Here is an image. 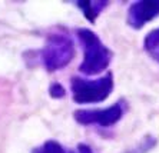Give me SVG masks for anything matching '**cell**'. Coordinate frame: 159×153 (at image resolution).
Listing matches in <instances>:
<instances>
[{"instance_id": "1", "label": "cell", "mask_w": 159, "mask_h": 153, "mask_svg": "<svg viewBox=\"0 0 159 153\" xmlns=\"http://www.w3.org/2000/svg\"><path fill=\"white\" fill-rule=\"evenodd\" d=\"M78 36L83 45L85 59L80 64V72L85 75H98L109 64L112 53L103 46L96 34L88 29L78 30Z\"/></svg>"}, {"instance_id": "2", "label": "cell", "mask_w": 159, "mask_h": 153, "mask_svg": "<svg viewBox=\"0 0 159 153\" xmlns=\"http://www.w3.org/2000/svg\"><path fill=\"white\" fill-rule=\"evenodd\" d=\"M70 87L72 96L76 103H98V102L105 100L111 94L113 80H112L111 73L96 80L73 77Z\"/></svg>"}, {"instance_id": "3", "label": "cell", "mask_w": 159, "mask_h": 153, "mask_svg": "<svg viewBox=\"0 0 159 153\" xmlns=\"http://www.w3.org/2000/svg\"><path fill=\"white\" fill-rule=\"evenodd\" d=\"M73 57V43L63 34H52L42 50V62L46 70L55 72L65 67Z\"/></svg>"}, {"instance_id": "4", "label": "cell", "mask_w": 159, "mask_h": 153, "mask_svg": "<svg viewBox=\"0 0 159 153\" xmlns=\"http://www.w3.org/2000/svg\"><path fill=\"white\" fill-rule=\"evenodd\" d=\"M122 113L120 105L116 103L105 110H78L75 112V119L82 125L98 123L100 126H111L120 119Z\"/></svg>"}, {"instance_id": "5", "label": "cell", "mask_w": 159, "mask_h": 153, "mask_svg": "<svg viewBox=\"0 0 159 153\" xmlns=\"http://www.w3.org/2000/svg\"><path fill=\"white\" fill-rule=\"evenodd\" d=\"M159 15V2H136L129 10V24L135 29L142 27L146 22Z\"/></svg>"}, {"instance_id": "6", "label": "cell", "mask_w": 159, "mask_h": 153, "mask_svg": "<svg viewBox=\"0 0 159 153\" xmlns=\"http://www.w3.org/2000/svg\"><path fill=\"white\" fill-rule=\"evenodd\" d=\"M78 6L83 9V13L86 17L90 22H93L96 19V16L100 13V10L106 6V3H103V2H82V3H78Z\"/></svg>"}, {"instance_id": "7", "label": "cell", "mask_w": 159, "mask_h": 153, "mask_svg": "<svg viewBox=\"0 0 159 153\" xmlns=\"http://www.w3.org/2000/svg\"><path fill=\"white\" fill-rule=\"evenodd\" d=\"M33 153H73V152L66 150L60 143L55 142V140H49V142L43 143L40 147H36L33 150Z\"/></svg>"}, {"instance_id": "8", "label": "cell", "mask_w": 159, "mask_h": 153, "mask_svg": "<svg viewBox=\"0 0 159 153\" xmlns=\"http://www.w3.org/2000/svg\"><path fill=\"white\" fill-rule=\"evenodd\" d=\"M158 47H159V30H155L146 37V49L152 53L155 52Z\"/></svg>"}, {"instance_id": "9", "label": "cell", "mask_w": 159, "mask_h": 153, "mask_svg": "<svg viewBox=\"0 0 159 153\" xmlns=\"http://www.w3.org/2000/svg\"><path fill=\"white\" fill-rule=\"evenodd\" d=\"M49 93L55 99H60V97H63L66 94V92H65V89H63V86L60 83H53L50 86V89H49Z\"/></svg>"}]
</instances>
